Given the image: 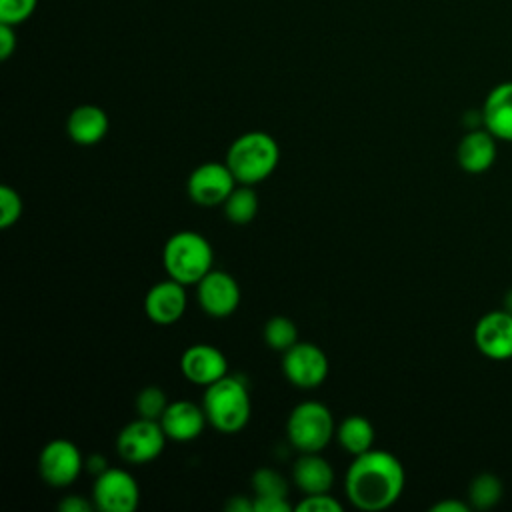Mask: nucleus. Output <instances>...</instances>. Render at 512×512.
I'll list each match as a JSON object with an SVG mask.
<instances>
[{
  "label": "nucleus",
  "instance_id": "1",
  "mask_svg": "<svg viewBox=\"0 0 512 512\" xmlns=\"http://www.w3.org/2000/svg\"><path fill=\"white\" fill-rule=\"evenodd\" d=\"M406 472L402 462L388 450L370 448L354 456L344 476V492L352 506L366 512L386 510L404 492Z\"/></svg>",
  "mask_w": 512,
  "mask_h": 512
},
{
  "label": "nucleus",
  "instance_id": "2",
  "mask_svg": "<svg viewBox=\"0 0 512 512\" xmlns=\"http://www.w3.org/2000/svg\"><path fill=\"white\" fill-rule=\"evenodd\" d=\"M238 184H260L270 178L280 162V146L274 136L250 130L232 140L226 160Z\"/></svg>",
  "mask_w": 512,
  "mask_h": 512
},
{
  "label": "nucleus",
  "instance_id": "3",
  "mask_svg": "<svg viewBox=\"0 0 512 512\" xmlns=\"http://www.w3.org/2000/svg\"><path fill=\"white\" fill-rule=\"evenodd\" d=\"M202 408L214 430L220 434H236L244 430L252 414L248 386L240 378L226 374L204 388Z\"/></svg>",
  "mask_w": 512,
  "mask_h": 512
},
{
  "label": "nucleus",
  "instance_id": "4",
  "mask_svg": "<svg viewBox=\"0 0 512 512\" xmlns=\"http://www.w3.org/2000/svg\"><path fill=\"white\" fill-rule=\"evenodd\" d=\"M162 264L168 278L184 286L198 284L214 266V250L200 232L180 230L164 242Z\"/></svg>",
  "mask_w": 512,
  "mask_h": 512
},
{
  "label": "nucleus",
  "instance_id": "5",
  "mask_svg": "<svg viewBox=\"0 0 512 512\" xmlns=\"http://www.w3.org/2000/svg\"><path fill=\"white\" fill-rule=\"evenodd\" d=\"M286 436L292 448L302 452H322L336 436L330 408L316 400H304L292 408L286 420Z\"/></svg>",
  "mask_w": 512,
  "mask_h": 512
},
{
  "label": "nucleus",
  "instance_id": "6",
  "mask_svg": "<svg viewBox=\"0 0 512 512\" xmlns=\"http://www.w3.org/2000/svg\"><path fill=\"white\" fill-rule=\"evenodd\" d=\"M166 440L168 436L160 420L138 416L118 432L116 450L118 456L128 464H148L162 454Z\"/></svg>",
  "mask_w": 512,
  "mask_h": 512
},
{
  "label": "nucleus",
  "instance_id": "7",
  "mask_svg": "<svg viewBox=\"0 0 512 512\" xmlns=\"http://www.w3.org/2000/svg\"><path fill=\"white\" fill-rule=\"evenodd\" d=\"M86 462L80 448L66 438L46 442L38 454V474L52 488H66L76 482Z\"/></svg>",
  "mask_w": 512,
  "mask_h": 512
},
{
  "label": "nucleus",
  "instance_id": "8",
  "mask_svg": "<svg viewBox=\"0 0 512 512\" xmlns=\"http://www.w3.org/2000/svg\"><path fill=\"white\" fill-rule=\"evenodd\" d=\"M330 364L326 352L312 342H296L282 352V372L300 390H314L324 384Z\"/></svg>",
  "mask_w": 512,
  "mask_h": 512
},
{
  "label": "nucleus",
  "instance_id": "9",
  "mask_svg": "<svg viewBox=\"0 0 512 512\" xmlns=\"http://www.w3.org/2000/svg\"><path fill=\"white\" fill-rule=\"evenodd\" d=\"M236 178L226 162H202L198 164L186 180L188 198L204 208L222 206L230 192L236 188Z\"/></svg>",
  "mask_w": 512,
  "mask_h": 512
},
{
  "label": "nucleus",
  "instance_id": "10",
  "mask_svg": "<svg viewBox=\"0 0 512 512\" xmlns=\"http://www.w3.org/2000/svg\"><path fill=\"white\" fill-rule=\"evenodd\" d=\"M92 500L102 512H134L140 504V488L128 470L110 466L96 476Z\"/></svg>",
  "mask_w": 512,
  "mask_h": 512
},
{
  "label": "nucleus",
  "instance_id": "11",
  "mask_svg": "<svg viewBox=\"0 0 512 512\" xmlns=\"http://www.w3.org/2000/svg\"><path fill=\"white\" fill-rule=\"evenodd\" d=\"M240 284L226 270L212 268L198 284H196V300L212 318H226L236 312L240 306Z\"/></svg>",
  "mask_w": 512,
  "mask_h": 512
},
{
  "label": "nucleus",
  "instance_id": "12",
  "mask_svg": "<svg viewBox=\"0 0 512 512\" xmlns=\"http://www.w3.org/2000/svg\"><path fill=\"white\" fill-rule=\"evenodd\" d=\"M474 344L478 352L494 362L512 358V314L502 310L486 312L474 326Z\"/></svg>",
  "mask_w": 512,
  "mask_h": 512
},
{
  "label": "nucleus",
  "instance_id": "13",
  "mask_svg": "<svg viewBox=\"0 0 512 512\" xmlns=\"http://www.w3.org/2000/svg\"><path fill=\"white\" fill-rule=\"evenodd\" d=\"M186 304V286L172 278L152 284L144 296V312L148 320L158 326L176 324L184 316Z\"/></svg>",
  "mask_w": 512,
  "mask_h": 512
},
{
  "label": "nucleus",
  "instance_id": "14",
  "mask_svg": "<svg viewBox=\"0 0 512 512\" xmlns=\"http://www.w3.org/2000/svg\"><path fill=\"white\" fill-rule=\"evenodd\" d=\"M180 370L186 380L206 388L228 374V360L212 344H192L180 356Z\"/></svg>",
  "mask_w": 512,
  "mask_h": 512
},
{
  "label": "nucleus",
  "instance_id": "15",
  "mask_svg": "<svg viewBox=\"0 0 512 512\" xmlns=\"http://www.w3.org/2000/svg\"><path fill=\"white\" fill-rule=\"evenodd\" d=\"M160 424L168 436V440L174 442H190L196 440L206 424V412L202 408V404H194L192 400H174L168 404V408L164 410Z\"/></svg>",
  "mask_w": 512,
  "mask_h": 512
},
{
  "label": "nucleus",
  "instance_id": "16",
  "mask_svg": "<svg viewBox=\"0 0 512 512\" xmlns=\"http://www.w3.org/2000/svg\"><path fill=\"white\" fill-rule=\"evenodd\" d=\"M484 128L504 142H512V80L496 84L482 104Z\"/></svg>",
  "mask_w": 512,
  "mask_h": 512
},
{
  "label": "nucleus",
  "instance_id": "17",
  "mask_svg": "<svg viewBox=\"0 0 512 512\" xmlns=\"http://www.w3.org/2000/svg\"><path fill=\"white\" fill-rule=\"evenodd\" d=\"M496 152V138L486 128H474L462 136L456 148V160L464 172L482 174L494 164Z\"/></svg>",
  "mask_w": 512,
  "mask_h": 512
},
{
  "label": "nucleus",
  "instance_id": "18",
  "mask_svg": "<svg viewBox=\"0 0 512 512\" xmlns=\"http://www.w3.org/2000/svg\"><path fill=\"white\" fill-rule=\"evenodd\" d=\"M110 120L108 114L96 104L76 106L66 120V132L70 140L78 146H94L108 134Z\"/></svg>",
  "mask_w": 512,
  "mask_h": 512
},
{
  "label": "nucleus",
  "instance_id": "19",
  "mask_svg": "<svg viewBox=\"0 0 512 512\" xmlns=\"http://www.w3.org/2000/svg\"><path fill=\"white\" fill-rule=\"evenodd\" d=\"M292 480L300 492L322 494L334 484V470L320 452H302L292 466Z\"/></svg>",
  "mask_w": 512,
  "mask_h": 512
},
{
  "label": "nucleus",
  "instance_id": "20",
  "mask_svg": "<svg viewBox=\"0 0 512 512\" xmlns=\"http://www.w3.org/2000/svg\"><path fill=\"white\" fill-rule=\"evenodd\" d=\"M374 436L376 434L372 422L360 414L346 416L336 428L338 444L352 456H360L374 448Z\"/></svg>",
  "mask_w": 512,
  "mask_h": 512
},
{
  "label": "nucleus",
  "instance_id": "21",
  "mask_svg": "<svg viewBox=\"0 0 512 512\" xmlns=\"http://www.w3.org/2000/svg\"><path fill=\"white\" fill-rule=\"evenodd\" d=\"M258 206H260V200H258V194L254 192V188L250 184H236V188L224 200L222 210H224V216L232 224L244 226L256 218Z\"/></svg>",
  "mask_w": 512,
  "mask_h": 512
},
{
  "label": "nucleus",
  "instance_id": "22",
  "mask_svg": "<svg viewBox=\"0 0 512 512\" xmlns=\"http://www.w3.org/2000/svg\"><path fill=\"white\" fill-rule=\"evenodd\" d=\"M502 492H504V486L500 478L490 472H482L468 486L470 506L476 510H488L500 502Z\"/></svg>",
  "mask_w": 512,
  "mask_h": 512
},
{
  "label": "nucleus",
  "instance_id": "23",
  "mask_svg": "<svg viewBox=\"0 0 512 512\" xmlns=\"http://www.w3.org/2000/svg\"><path fill=\"white\" fill-rule=\"evenodd\" d=\"M262 336H264V342L268 348L284 352L298 342V326L294 324L292 318L276 314L266 320Z\"/></svg>",
  "mask_w": 512,
  "mask_h": 512
},
{
  "label": "nucleus",
  "instance_id": "24",
  "mask_svg": "<svg viewBox=\"0 0 512 512\" xmlns=\"http://www.w3.org/2000/svg\"><path fill=\"white\" fill-rule=\"evenodd\" d=\"M168 398L166 392L158 386H146L138 392L134 406H136V414L142 418H150V420H160L164 410L168 408Z\"/></svg>",
  "mask_w": 512,
  "mask_h": 512
},
{
  "label": "nucleus",
  "instance_id": "25",
  "mask_svg": "<svg viewBox=\"0 0 512 512\" xmlns=\"http://www.w3.org/2000/svg\"><path fill=\"white\" fill-rule=\"evenodd\" d=\"M252 490L254 496H282L288 498V482L274 468H258L252 474Z\"/></svg>",
  "mask_w": 512,
  "mask_h": 512
},
{
  "label": "nucleus",
  "instance_id": "26",
  "mask_svg": "<svg viewBox=\"0 0 512 512\" xmlns=\"http://www.w3.org/2000/svg\"><path fill=\"white\" fill-rule=\"evenodd\" d=\"M24 204L16 188L2 184L0 186V226L10 228L14 226L22 216Z\"/></svg>",
  "mask_w": 512,
  "mask_h": 512
},
{
  "label": "nucleus",
  "instance_id": "27",
  "mask_svg": "<svg viewBox=\"0 0 512 512\" xmlns=\"http://www.w3.org/2000/svg\"><path fill=\"white\" fill-rule=\"evenodd\" d=\"M38 6V0H0V22L18 26L26 22Z\"/></svg>",
  "mask_w": 512,
  "mask_h": 512
},
{
  "label": "nucleus",
  "instance_id": "28",
  "mask_svg": "<svg viewBox=\"0 0 512 512\" xmlns=\"http://www.w3.org/2000/svg\"><path fill=\"white\" fill-rule=\"evenodd\" d=\"M342 504L330 496V492L322 494H306L296 506V512H342Z\"/></svg>",
  "mask_w": 512,
  "mask_h": 512
},
{
  "label": "nucleus",
  "instance_id": "29",
  "mask_svg": "<svg viewBox=\"0 0 512 512\" xmlns=\"http://www.w3.org/2000/svg\"><path fill=\"white\" fill-rule=\"evenodd\" d=\"M254 512H290L294 510L288 498L282 496H254Z\"/></svg>",
  "mask_w": 512,
  "mask_h": 512
},
{
  "label": "nucleus",
  "instance_id": "30",
  "mask_svg": "<svg viewBox=\"0 0 512 512\" xmlns=\"http://www.w3.org/2000/svg\"><path fill=\"white\" fill-rule=\"evenodd\" d=\"M94 508H96L94 500H88V498L78 496V494H68L66 498H62L58 502L60 512H90Z\"/></svg>",
  "mask_w": 512,
  "mask_h": 512
},
{
  "label": "nucleus",
  "instance_id": "31",
  "mask_svg": "<svg viewBox=\"0 0 512 512\" xmlns=\"http://www.w3.org/2000/svg\"><path fill=\"white\" fill-rule=\"evenodd\" d=\"M16 50V32L12 24L0 22V58L6 60Z\"/></svg>",
  "mask_w": 512,
  "mask_h": 512
},
{
  "label": "nucleus",
  "instance_id": "32",
  "mask_svg": "<svg viewBox=\"0 0 512 512\" xmlns=\"http://www.w3.org/2000/svg\"><path fill=\"white\" fill-rule=\"evenodd\" d=\"M224 508L228 512H254V500L248 496H232Z\"/></svg>",
  "mask_w": 512,
  "mask_h": 512
},
{
  "label": "nucleus",
  "instance_id": "33",
  "mask_svg": "<svg viewBox=\"0 0 512 512\" xmlns=\"http://www.w3.org/2000/svg\"><path fill=\"white\" fill-rule=\"evenodd\" d=\"M430 510L432 512H468L470 504H464V502L454 500V498H446V500L436 502Z\"/></svg>",
  "mask_w": 512,
  "mask_h": 512
},
{
  "label": "nucleus",
  "instance_id": "34",
  "mask_svg": "<svg viewBox=\"0 0 512 512\" xmlns=\"http://www.w3.org/2000/svg\"><path fill=\"white\" fill-rule=\"evenodd\" d=\"M86 468H88L92 474L96 472V476H98V474H102V472H104L106 468H110V466H108V462H106L104 456H100V454L94 456V454H92V456L86 460Z\"/></svg>",
  "mask_w": 512,
  "mask_h": 512
},
{
  "label": "nucleus",
  "instance_id": "35",
  "mask_svg": "<svg viewBox=\"0 0 512 512\" xmlns=\"http://www.w3.org/2000/svg\"><path fill=\"white\" fill-rule=\"evenodd\" d=\"M502 308L508 312V314H512V288L504 294V300H502Z\"/></svg>",
  "mask_w": 512,
  "mask_h": 512
}]
</instances>
